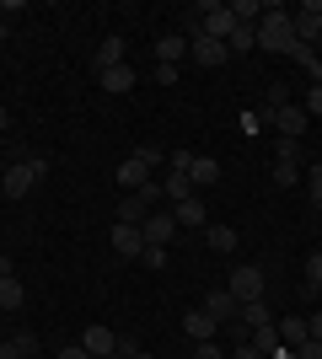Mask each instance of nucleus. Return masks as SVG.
<instances>
[{
	"label": "nucleus",
	"mask_w": 322,
	"mask_h": 359,
	"mask_svg": "<svg viewBox=\"0 0 322 359\" xmlns=\"http://www.w3.org/2000/svg\"><path fill=\"white\" fill-rule=\"evenodd\" d=\"M119 354H123V359H151V354H145L140 344H119Z\"/></svg>",
	"instance_id": "36"
},
{
	"label": "nucleus",
	"mask_w": 322,
	"mask_h": 359,
	"mask_svg": "<svg viewBox=\"0 0 322 359\" xmlns=\"http://www.w3.org/2000/svg\"><path fill=\"white\" fill-rule=\"evenodd\" d=\"M215 327H220V322H215V316L204 311V306H199V311H188V316H183V332L194 338V344H215Z\"/></svg>",
	"instance_id": "16"
},
{
	"label": "nucleus",
	"mask_w": 322,
	"mask_h": 359,
	"mask_svg": "<svg viewBox=\"0 0 322 359\" xmlns=\"http://www.w3.org/2000/svg\"><path fill=\"white\" fill-rule=\"evenodd\" d=\"M54 359H92V354H86V348H81V344H70V348H60V354H54Z\"/></svg>",
	"instance_id": "37"
},
{
	"label": "nucleus",
	"mask_w": 322,
	"mask_h": 359,
	"mask_svg": "<svg viewBox=\"0 0 322 359\" xmlns=\"http://www.w3.org/2000/svg\"><path fill=\"white\" fill-rule=\"evenodd\" d=\"M194 359H226V354H220V344H194Z\"/></svg>",
	"instance_id": "34"
},
{
	"label": "nucleus",
	"mask_w": 322,
	"mask_h": 359,
	"mask_svg": "<svg viewBox=\"0 0 322 359\" xmlns=\"http://www.w3.org/2000/svg\"><path fill=\"white\" fill-rule=\"evenodd\" d=\"M140 236H145V247H167V241L177 236V220H172V210H151V220L140 225Z\"/></svg>",
	"instance_id": "8"
},
{
	"label": "nucleus",
	"mask_w": 322,
	"mask_h": 359,
	"mask_svg": "<svg viewBox=\"0 0 322 359\" xmlns=\"http://www.w3.org/2000/svg\"><path fill=\"white\" fill-rule=\"evenodd\" d=\"M279 161H274V182L279 188H295V182H307V172H301V140H279Z\"/></svg>",
	"instance_id": "6"
},
{
	"label": "nucleus",
	"mask_w": 322,
	"mask_h": 359,
	"mask_svg": "<svg viewBox=\"0 0 322 359\" xmlns=\"http://www.w3.org/2000/svg\"><path fill=\"white\" fill-rule=\"evenodd\" d=\"M290 43H295L290 11H285V6H263V16H258V48H263V54H290Z\"/></svg>",
	"instance_id": "2"
},
{
	"label": "nucleus",
	"mask_w": 322,
	"mask_h": 359,
	"mask_svg": "<svg viewBox=\"0 0 322 359\" xmlns=\"http://www.w3.org/2000/svg\"><path fill=\"white\" fill-rule=\"evenodd\" d=\"M188 182H194V194H199V188H215V182H220V161H215V156H194Z\"/></svg>",
	"instance_id": "17"
},
{
	"label": "nucleus",
	"mask_w": 322,
	"mask_h": 359,
	"mask_svg": "<svg viewBox=\"0 0 322 359\" xmlns=\"http://www.w3.org/2000/svg\"><path fill=\"white\" fill-rule=\"evenodd\" d=\"M226 290L236 295V306H247V300H263V269H253V263H242V269H231Z\"/></svg>",
	"instance_id": "7"
},
{
	"label": "nucleus",
	"mask_w": 322,
	"mask_h": 359,
	"mask_svg": "<svg viewBox=\"0 0 322 359\" xmlns=\"http://www.w3.org/2000/svg\"><path fill=\"white\" fill-rule=\"evenodd\" d=\"M6 129H11V107L0 102V135H6Z\"/></svg>",
	"instance_id": "39"
},
{
	"label": "nucleus",
	"mask_w": 322,
	"mask_h": 359,
	"mask_svg": "<svg viewBox=\"0 0 322 359\" xmlns=\"http://www.w3.org/2000/svg\"><path fill=\"white\" fill-rule=\"evenodd\" d=\"M172 220H177V231H199V225H204V198H183V204H172Z\"/></svg>",
	"instance_id": "19"
},
{
	"label": "nucleus",
	"mask_w": 322,
	"mask_h": 359,
	"mask_svg": "<svg viewBox=\"0 0 322 359\" xmlns=\"http://www.w3.org/2000/svg\"><path fill=\"white\" fill-rule=\"evenodd\" d=\"M107 359H123V354H107Z\"/></svg>",
	"instance_id": "45"
},
{
	"label": "nucleus",
	"mask_w": 322,
	"mask_h": 359,
	"mask_svg": "<svg viewBox=\"0 0 322 359\" xmlns=\"http://www.w3.org/2000/svg\"><path fill=\"white\" fill-rule=\"evenodd\" d=\"M301 113H307V118H322V86H311L307 97H301Z\"/></svg>",
	"instance_id": "28"
},
{
	"label": "nucleus",
	"mask_w": 322,
	"mask_h": 359,
	"mask_svg": "<svg viewBox=\"0 0 322 359\" xmlns=\"http://www.w3.org/2000/svg\"><path fill=\"white\" fill-rule=\"evenodd\" d=\"M0 316H6V311H0Z\"/></svg>",
	"instance_id": "47"
},
{
	"label": "nucleus",
	"mask_w": 322,
	"mask_h": 359,
	"mask_svg": "<svg viewBox=\"0 0 322 359\" xmlns=\"http://www.w3.org/2000/svg\"><path fill=\"white\" fill-rule=\"evenodd\" d=\"M263 118L279 129V140H301L307 135V113H301V102H290L285 97V86H269V102H263Z\"/></svg>",
	"instance_id": "1"
},
{
	"label": "nucleus",
	"mask_w": 322,
	"mask_h": 359,
	"mask_svg": "<svg viewBox=\"0 0 322 359\" xmlns=\"http://www.w3.org/2000/svg\"><path fill=\"white\" fill-rule=\"evenodd\" d=\"M97 81H102V91H113V97H123V91H135V65L123 60V65H113V70H97Z\"/></svg>",
	"instance_id": "11"
},
{
	"label": "nucleus",
	"mask_w": 322,
	"mask_h": 359,
	"mask_svg": "<svg viewBox=\"0 0 322 359\" xmlns=\"http://www.w3.org/2000/svg\"><path fill=\"white\" fill-rule=\"evenodd\" d=\"M263 123H269V118H263V113H242V129H247V135H258Z\"/></svg>",
	"instance_id": "35"
},
{
	"label": "nucleus",
	"mask_w": 322,
	"mask_h": 359,
	"mask_svg": "<svg viewBox=\"0 0 322 359\" xmlns=\"http://www.w3.org/2000/svg\"><path fill=\"white\" fill-rule=\"evenodd\" d=\"M6 32H11V27H6V16H0V43H6Z\"/></svg>",
	"instance_id": "41"
},
{
	"label": "nucleus",
	"mask_w": 322,
	"mask_h": 359,
	"mask_svg": "<svg viewBox=\"0 0 322 359\" xmlns=\"http://www.w3.org/2000/svg\"><path fill=\"white\" fill-rule=\"evenodd\" d=\"M81 348H86L92 359H107V354H119V332L102 327V322H92V327L81 332Z\"/></svg>",
	"instance_id": "9"
},
{
	"label": "nucleus",
	"mask_w": 322,
	"mask_h": 359,
	"mask_svg": "<svg viewBox=\"0 0 322 359\" xmlns=\"http://www.w3.org/2000/svg\"><path fill=\"white\" fill-rule=\"evenodd\" d=\"M151 210H156V204L145 194H123L119 198V225H145V220H151Z\"/></svg>",
	"instance_id": "12"
},
{
	"label": "nucleus",
	"mask_w": 322,
	"mask_h": 359,
	"mask_svg": "<svg viewBox=\"0 0 322 359\" xmlns=\"http://www.w3.org/2000/svg\"><path fill=\"white\" fill-rule=\"evenodd\" d=\"M274 327H279V344H285V348H301L311 338V332H307V316H285V322H274Z\"/></svg>",
	"instance_id": "23"
},
{
	"label": "nucleus",
	"mask_w": 322,
	"mask_h": 359,
	"mask_svg": "<svg viewBox=\"0 0 322 359\" xmlns=\"http://www.w3.org/2000/svg\"><path fill=\"white\" fill-rule=\"evenodd\" d=\"M204 241H210V252H236V231L231 225H204Z\"/></svg>",
	"instance_id": "25"
},
{
	"label": "nucleus",
	"mask_w": 322,
	"mask_h": 359,
	"mask_svg": "<svg viewBox=\"0 0 322 359\" xmlns=\"http://www.w3.org/2000/svg\"><path fill=\"white\" fill-rule=\"evenodd\" d=\"M0 150H6V135H0Z\"/></svg>",
	"instance_id": "44"
},
{
	"label": "nucleus",
	"mask_w": 322,
	"mask_h": 359,
	"mask_svg": "<svg viewBox=\"0 0 322 359\" xmlns=\"http://www.w3.org/2000/svg\"><path fill=\"white\" fill-rule=\"evenodd\" d=\"M145 182H151V166L140 161V156H123V161H119V188H129V194H140Z\"/></svg>",
	"instance_id": "14"
},
{
	"label": "nucleus",
	"mask_w": 322,
	"mask_h": 359,
	"mask_svg": "<svg viewBox=\"0 0 322 359\" xmlns=\"http://www.w3.org/2000/svg\"><path fill=\"white\" fill-rule=\"evenodd\" d=\"M194 27H199L204 38H220V43H226L231 27H236V16H231V0H204L199 16H194Z\"/></svg>",
	"instance_id": "4"
},
{
	"label": "nucleus",
	"mask_w": 322,
	"mask_h": 359,
	"mask_svg": "<svg viewBox=\"0 0 322 359\" xmlns=\"http://www.w3.org/2000/svg\"><path fill=\"white\" fill-rule=\"evenodd\" d=\"M253 48H258V27L236 22V27H231V38H226V54L236 60V54H253Z\"/></svg>",
	"instance_id": "21"
},
{
	"label": "nucleus",
	"mask_w": 322,
	"mask_h": 359,
	"mask_svg": "<svg viewBox=\"0 0 322 359\" xmlns=\"http://www.w3.org/2000/svg\"><path fill=\"white\" fill-rule=\"evenodd\" d=\"M311 295H317V300H322V285H317V290H311Z\"/></svg>",
	"instance_id": "43"
},
{
	"label": "nucleus",
	"mask_w": 322,
	"mask_h": 359,
	"mask_svg": "<svg viewBox=\"0 0 322 359\" xmlns=\"http://www.w3.org/2000/svg\"><path fill=\"white\" fill-rule=\"evenodd\" d=\"M135 156H140L145 166H161V145H135Z\"/></svg>",
	"instance_id": "32"
},
{
	"label": "nucleus",
	"mask_w": 322,
	"mask_h": 359,
	"mask_svg": "<svg viewBox=\"0 0 322 359\" xmlns=\"http://www.w3.org/2000/svg\"><path fill=\"white\" fill-rule=\"evenodd\" d=\"M22 359H32V354H22Z\"/></svg>",
	"instance_id": "46"
},
{
	"label": "nucleus",
	"mask_w": 322,
	"mask_h": 359,
	"mask_svg": "<svg viewBox=\"0 0 322 359\" xmlns=\"http://www.w3.org/2000/svg\"><path fill=\"white\" fill-rule=\"evenodd\" d=\"M161 198H167V204H183V198H199V194H194L188 172H172V166H167V177H161Z\"/></svg>",
	"instance_id": "18"
},
{
	"label": "nucleus",
	"mask_w": 322,
	"mask_h": 359,
	"mask_svg": "<svg viewBox=\"0 0 322 359\" xmlns=\"http://www.w3.org/2000/svg\"><path fill=\"white\" fill-rule=\"evenodd\" d=\"M290 27H295V43H317V32H322V16H317V0H307L301 11L290 16Z\"/></svg>",
	"instance_id": "10"
},
{
	"label": "nucleus",
	"mask_w": 322,
	"mask_h": 359,
	"mask_svg": "<svg viewBox=\"0 0 322 359\" xmlns=\"http://www.w3.org/2000/svg\"><path fill=\"white\" fill-rule=\"evenodd\" d=\"M188 60L204 65V70H215V65H226L231 54H226V43H220V38H204V32L188 22Z\"/></svg>",
	"instance_id": "5"
},
{
	"label": "nucleus",
	"mask_w": 322,
	"mask_h": 359,
	"mask_svg": "<svg viewBox=\"0 0 322 359\" xmlns=\"http://www.w3.org/2000/svg\"><path fill=\"white\" fill-rule=\"evenodd\" d=\"M43 177H48V161H43V156L11 161V166H6V177H0V194H6V198H27V194H32V188H38Z\"/></svg>",
	"instance_id": "3"
},
{
	"label": "nucleus",
	"mask_w": 322,
	"mask_h": 359,
	"mask_svg": "<svg viewBox=\"0 0 322 359\" xmlns=\"http://www.w3.org/2000/svg\"><path fill=\"white\" fill-rule=\"evenodd\" d=\"M311 48H317V54H322V32H317V43H311Z\"/></svg>",
	"instance_id": "42"
},
{
	"label": "nucleus",
	"mask_w": 322,
	"mask_h": 359,
	"mask_svg": "<svg viewBox=\"0 0 322 359\" xmlns=\"http://www.w3.org/2000/svg\"><path fill=\"white\" fill-rule=\"evenodd\" d=\"M236 322H242V338L253 327H263V322H274V311H269V300H247L242 311H236Z\"/></svg>",
	"instance_id": "22"
},
{
	"label": "nucleus",
	"mask_w": 322,
	"mask_h": 359,
	"mask_svg": "<svg viewBox=\"0 0 322 359\" xmlns=\"http://www.w3.org/2000/svg\"><path fill=\"white\" fill-rule=\"evenodd\" d=\"M92 65H97V70H113V65H123V38H102Z\"/></svg>",
	"instance_id": "24"
},
{
	"label": "nucleus",
	"mask_w": 322,
	"mask_h": 359,
	"mask_svg": "<svg viewBox=\"0 0 322 359\" xmlns=\"http://www.w3.org/2000/svg\"><path fill=\"white\" fill-rule=\"evenodd\" d=\"M11 273H16V269H11V257L0 252V279H11Z\"/></svg>",
	"instance_id": "40"
},
{
	"label": "nucleus",
	"mask_w": 322,
	"mask_h": 359,
	"mask_svg": "<svg viewBox=\"0 0 322 359\" xmlns=\"http://www.w3.org/2000/svg\"><path fill=\"white\" fill-rule=\"evenodd\" d=\"M242 344H253L258 354H274V348H279V327H274V322H263V327H253V338H242Z\"/></svg>",
	"instance_id": "27"
},
{
	"label": "nucleus",
	"mask_w": 322,
	"mask_h": 359,
	"mask_svg": "<svg viewBox=\"0 0 322 359\" xmlns=\"http://www.w3.org/2000/svg\"><path fill=\"white\" fill-rule=\"evenodd\" d=\"M307 194H311V204H322V161L307 166Z\"/></svg>",
	"instance_id": "30"
},
{
	"label": "nucleus",
	"mask_w": 322,
	"mask_h": 359,
	"mask_svg": "<svg viewBox=\"0 0 322 359\" xmlns=\"http://www.w3.org/2000/svg\"><path fill=\"white\" fill-rule=\"evenodd\" d=\"M204 311H210L215 322H231L242 306H236V295H231V290H210V295H204Z\"/></svg>",
	"instance_id": "20"
},
{
	"label": "nucleus",
	"mask_w": 322,
	"mask_h": 359,
	"mask_svg": "<svg viewBox=\"0 0 322 359\" xmlns=\"http://www.w3.org/2000/svg\"><path fill=\"white\" fill-rule=\"evenodd\" d=\"M140 263H145V269H167V247H145V252H140Z\"/></svg>",
	"instance_id": "29"
},
{
	"label": "nucleus",
	"mask_w": 322,
	"mask_h": 359,
	"mask_svg": "<svg viewBox=\"0 0 322 359\" xmlns=\"http://www.w3.org/2000/svg\"><path fill=\"white\" fill-rule=\"evenodd\" d=\"M113 252H119V257H140V252H145L140 225H119V220H113Z\"/></svg>",
	"instance_id": "15"
},
{
	"label": "nucleus",
	"mask_w": 322,
	"mask_h": 359,
	"mask_svg": "<svg viewBox=\"0 0 322 359\" xmlns=\"http://www.w3.org/2000/svg\"><path fill=\"white\" fill-rule=\"evenodd\" d=\"M22 300H27V290H22V279H0V311H22Z\"/></svg>",
	"instance_id": "26"
},
{
	"label": "nucleus",
	"mask_w": 322,
	"mask_h": 359,
	"mask_svg": "<svg viewBox=\"0 0 322 359\" xmlns=\"http://www.w3.org/2000/svg\"><path fill=\"white\" fill-rule=\"evenodd\" d=\"M307 285H311V290L322 285V252H311V257H307Z\"/></svg>",
	"instance_id": "31"
},
{
	"label": "nucleus",
	"mask_w": 322,
	"mask_h": 359,
	"mask_svg": "<svg viewBox=\"0 0 322 359\" xmlns=\"http://www.w3.org/2000/svg\"><path fill=\"white\" fill-rule=\"evenodd\" d=\"M295 359H322V344H317V338H307V344L295 348Z\"/></svg>",
	"instance_id": "33"
},
{
	"label": "nucleus",
	"mask_w": 322,
	"mask_h": 359,
	"mask_svg": "<svg viewBox=\"0 0 322 359\" xmlns=\"http://www.w3.org/2000/svg\"><path fill=\"white\" fill-rule=\"evenodd\" d=\"M188 60V32H161L156 38V65H177Z\"/></svg>",
	"instance_id": "13"
},
{
	"label": "nucleus",
	"mask_w": 322,
	"mask_h": 359,
	"mask_svg": "<svg viewBox=\"0 0 322 359\" xmlns=\"http://www.w3.org/2000/svg\"><path fill=\"white\" fill-rule=\"evenodd\" d=\"M307 332H311V338H317V344H322V311H317V316H311V322H307Z\"/></svg>",
	"instance_id": "38"
}]
</instances>
